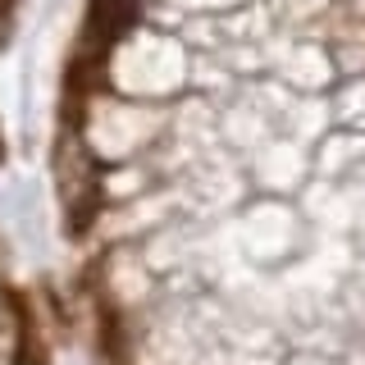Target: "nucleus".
I'll use <instances>...</instances> for the list:
<instances>
[{"instance_id": "nucleus-1", "label": "nucleus", "mask_w": 365, "mask_h": 365, "mask_svg": "<svg viewBox=\"0 0 365 365\" xmlns=\"http://www.w3.org/2000/svg\"><path fill=\"white\" fill-rule=\"evenodd\" d=\"M133 19H137V0H91L83 37H78V55H73V64H68V87H78V91L91 87L87 78L101 73L110 46L133 28Z\"/></svg>"}, {"instance_id": "nucleus-3", "label": "nucleus", "mask_w": 365, "mask_h": 365, "mask_svg": "<svg viewBox=\"0 0 365 365\" xmlns=\"http://www.w3.org/2000/svg\"><path fill=\"white\" fill-rule=\"evenodd\" d=\"M0 351L9 365H41V342L32 329V311L14 292H0Z\"/></svg>"}, {"instance_id": "nucleus-2", "label": "nucleus", "mask_w": 365, "mask_h": 365, "mask_svg": "<svg viewBox=\"0 0 365 365\" xmlns=\"http://www.w3.org/2000/svg\"><path fill=\"white\" fill-rule=\"evenodd\" d=\"M55 174H60V187L68 197V233H87L91 215H96L101 205V178H96V160L91 151L83 146V137L68 133L60 137V155H55Z\"/></svg>"}, {"instance_id": "nucleus-4", "label": "nucleus", "mask_w": 365, "mask_h": 365, "mask_svg": "<svg viewBox=\"0 0 365 365\" xmlns=\"http://www.w3.org/2000/svg\"><path fill=\"white\" fill-rule=\"evenodd\" d=\"M0 165H5V133H0Z\"/></svg>"}]
</instances>
